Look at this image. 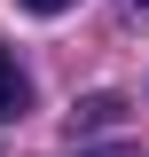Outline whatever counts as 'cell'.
<instances>
[{"mask_svg": "<svg viewBox=\"0 0 149 157\" xmlns=\"http://www.w3.org/2000/svg\"><path fill=\"white\" fill-rule=\"evenodd\" d=\"M24 110H32V78H24L16 55L0 47V118H24Z\"/></svg>", "mask_w": 149, "mask_h": 157, "instance_id": "6da1fadb", "label": "cell"}, {"mask_svg": "<svg viewBox=\"0 0 149 157\" xmlns=\"http://www.w3.org/2000/svg\"><path fill=\"white\" fill-rule=\"evenodd\" d=\"M118 118H126V102H118V94H86V102L71 110V126H118Z\"/></svg>", "mask_w": 149, "mask_h": 157, "instance_id": "7a4b0ae2", "label": "cell"}, {"mask_svg": "<svg viewBox=\"0 0 149 157\" xmlns=\"http://www.w3.org/2000/svg\"><path fill=\"white\" fill-rule=\"evenodd\" d=\"M24 16H63V8H71V0H16Z\"/></svg>", "mask_w": 149, "mask_h": 157, "instance_id": "3957f363", "label": "cell"}, {"mask_svg": "<svg viewBox=\"0 0 149 157\" xmlns=\"http://www.w3.org/2000/svg\"><path fill=\"white\" fill-rule=\"evenodd\" d=\"M78 157H133V149H118V141H110V149H78Z\"/></svg>", "mask_w": 149, "mask_h": 157, "instance_id": "277c9868", "label": "cell"}, {"mask_svg": "<svg viewBox=\"0 0 149 157\" xmlns=\"http://www.w3.org/2000/svg\"><path fill=\"white\" fill-rule=\"evenodd\" d=\"M133 16H149V0H133Z\"/></svg>", "mask_w": 149, "mask_h": 157, "instance_id": "5b68a950", "label": "cell"}]
</instances>
